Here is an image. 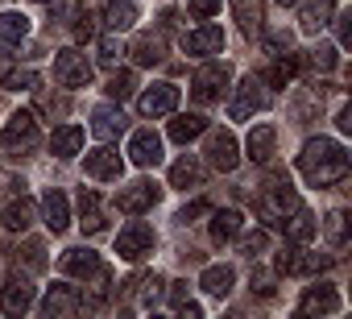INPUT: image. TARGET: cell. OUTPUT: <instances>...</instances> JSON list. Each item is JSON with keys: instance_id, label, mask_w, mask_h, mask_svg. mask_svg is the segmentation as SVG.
<instances>
[{"instance_id": "obj_37", "label": "cell", "mask_w": 352, "mask_h": 319, "mask_svg": "<svg viewBox=\"0 0 352 319\" xmlns=\"http://www.w3.org/2000/svg\"><path fill=\"white\" fill-rule=\"evenodd\" d=\"M323 228H327V241H331V245H344V241H348V216H344V212H331Z\"/></svg>"}, {"instance_id": "obj_50", "label": "cell", "mask_w": 352, "mask_h": 319, "mask_svg": "<svg viewBox=\"0 0 352 319\" xmlns=\"http://www.w3.org/2000/svg\"><path fill=\"white\" fill-rule=\"evenodd\" d=\"M9 71H13V58L0 50V87H5V79H9Z\"/></svg>"}, {"instance_id": "obj_21", "label": "cell", "mask_w": 352, "mask_h": 319, "mask_svg": "<svg viewBox=\"0 0 352 319\" xmlns=\"http://www.w3.org/2000/svg\"><path fill=\"white\" fill-rule=\"evenodd\" d=\"M274 145H278V129H274V124H257V129H249L245 149H249L253 162H270V157H274Z\"/></svg>"}, {"instance_id": "obj_19", "label": "cell", "mask_w": 352, "mask_h": 319, "mask_svg": "<svg viewBox=\"0 0 352 319\" xmlns=\"http://www.w3.org/2000/svg\"><path fill=\"white\" fill-rule=\"evenodd\" d=\"M327 265V257H319V253H307V249H286V253H278V270L282 274H315V270H323Z\"/></svg>"}, {"instance_id": "obj_42", "label": "cell", "mask_w": 352, "mask_h": 319, "mask_svg": "<svg viewBox=\"0 0 352 319\" xmlns=\"http://www.w3.org/2000/svg\"><path fill=\"white\" fill-rule=\"evenodd\" d=\"M116 58H120V42H116V38H104V42H100V63L112 67Z\"/></svg>"}, {"instance_id": "obj_22", "label": "cell", "mask_w": 352, "mask_h": 319, "mask_svg": "<svg viewBox=\"0 0 352 319\" xmlns=\"http://www.w3.org/2000/svg\"><path fill=\"white\" fill-rule=\"evenodd\" d=\"M83 307V298L71 290V286H54L50 294H46V302H42V315L46 319H54V315H75Z\"/></svg>"}, {"instance_id": "obj_18", "label": "cell", "mask_w": 352, "mask_h": 319, "mask_svg": "<svg viewBox=\"0 0 352 319\" xmlns=\"http://www.w3.org/2000/svg\"><path fill=\"white\" fill-rule=\"evenodd\" d=\"M42 216H46V228H50V232H63V228L71 224V204H67V195H63L58 187H50V191L42 195Z\"/></svg>"}, {"instance_id": "obj_36", "label": "cell", "mask_w": 352, "mask_h": 319, "mask_svg": "<svg viewBox=\"0 0 352 319\" xmlns=\"http://www.w3.org/2000/svg\"><path fill=\"white\" fill-rule=\"evenodd\" d=\"M133 87H137V75H133V71H116V75L108 79V96H112V100H129Z\"/></svg>"}, {"instance_id": "obj_34", "label": "cell", "mask_w": 352, "mask_h": 319, "mask_svg": "<svg viewBox=\"0 0 352 319\" xmlns=\"http://www.w3.org/2000/svg\"><path fill=\"white\" fill-rule=\"evenodd\" d=\"M232 9H236L245 34H257L261 30V0H232Z\"/></svg>"}, {"instance_id": "obj_40", "label": "cell", "mask_w": 352, "mask_h": 319, "mask_svg": "<svg viewBox=\"0 0 352 319\" xmlns=\"http://www.w3.org/2000/svg\"><path fill=\"white\" fill-rule=\"evenodd\" d=\"M191 17H216L220 13V0H187Z\"/></svg>"}, {"instance_id": "obj_35", "label": "cell", "mask_w": 352, "mask_h": 319, "mask_svg": "<svg viewBox=\"0 0 352 319\" xmlns=\"http://www.w3.org/2000/svg\"><path fill=\"white\" fill-rule=\"evenodd\" d=\"M162 54H166V50H162L157 38H137V42H133V58H137L141 67H157Z\"/></svg>"}, {"instance_id": "obj_20", "label": "cell", "mask_w": 352, "mask_h": 319, "mask_svg": "<svg viewBox=\"0 0 352 319\" xmlns=\"http://www.w3.org/2000/svg\"><path fill=\"white\" fill-rule=\"evenodd\" d=\"M278 228L286 232V241H294V245H307V241L315 236V228H319V224H315V216H311V212L298 204V208H294V212H290V216L278 224Z\"/></svg>"}, {"instance_id": "obj_11", "label": "cell", "mask_w": 352, "mask_h": 319, "mask_svg": "<svg viewBox=\"0 0 352 319\" xmlns=\"http://www.w3.org/2000/svg\"><path fill=\"white\" fill-rule=\"evenodd\" d=\"M344 302H340V290L331 286V282H319V286H311L307 294H302V302H298V315H336Z\"/></svg>"}, {"instance_id": "obj_38", "label": "cell", "mask_w": 352, "mask_h": 319, "mask_svg": "<svg viewBox=\"0 0 352 319\" xmlns=\"http://www.w3.org/2000/svg\"><path fill=\"white\" fill-rule=\"evenodd\" d=\"M336 58H340V54H336V46H327V42H323V46L311 54V67H319V71H331V67H336Z\"/></svg>"}, {"instance_id": "obj_46", "label": "cell", "mask_w": 352, "mask_h": 319, "mask_svg": "<svg viewBox=\"0 0 352 319\" xmlns=\"http://www.w3.org/2000/svg\"><path fill=\"white\" fill-rule=\"evenodd\" d=\"M25 183L17 179V175H9V170H0V195H9V191H21Z\"/></svg>"}, {"instance_id": "obj_24", "label": "cell", "mask_w": 352, "mask_h": 319, "mask_svg": "<svg viewBox=\"0 0 352 319\" xmlns=\"http://www.w3.org/2000/svg\"><path fill=\"white\" fill-rule=\"evenodd\" d=\"M91 133H96L100 141L120 137V133H124V112H116V108H96V112H91Z\"/></svg>"}, {"instance_id": "obj_33", "label": "cell", "mask_w": 352, "mask_h": 319, "mask_svg": "<svg viewBox=\"0 0 352 319\" xmlns=\"http://www.w3.org/2000/svg\"><path fill=\"white\" fill-rule=\"evenodd\" d=\"M298 71H302V58H298V54H286V58H278V63L270 67V75H265V79H270L274 87H286Z\"/></svg>"}, {"instance_id": "obj_29", "label": "cell", "mask_w": 352, "mask_h": 319, "mask_svg": "<svg viewBox=\"0 0 352 319\" xmlns=\"http://www.w3.org/2000/svg\"><path fill=\"white\" fill-rule=\"evenodd\" d=\"M212 216V241H232L245 224V216L236 208H224V212H208Z\"/></svg>"}, {"instance_id": "obj_47", "label": "cell", "mask_w": 352, "mask_h": 319, "mask_svg": "<svg viewBox=\"0 0 352 319\" xmlns=\"http://www.w3.org/2000/svg\"><path fill=\"white\" fill-rule=\"evenodd\" d=\"M187 302V282H170V307H183Z\"/></svg>"}, {"instance_id": "obj_51", "label": "cell", "mask_w": 352, "mask_h": 319, "mask_svg": "<svg viewBox=\"0 0 352 319\" xmlns=\"http://www.w3.org/2000/svg\"><path fill=\"white\" fill-rule=\"evenodd\" d=\"M278 5H282V9H286V5H298V0H278Z\"/></svg>"}, {"instance_id": "obj_28", "label": "cell", "mask_w": 352, "mask_h": 319, "mask_svg": "<svg viewBox=\"0 0 352 319\" xmlns=\"http://www.w3.org/2000/svg\"><path fill=\"white\" fill-rule=\"evenodd\" d=\"M232 282H236L232 265H208V270H204V278H199V286H204L212 298H224V294L232 290Z\"/></svg>"}, {"instance_id": "obj_3", "label": "cell", "mask_w": 352, "mask_h": 319, "mask_svg": "<svg viewBox=\"0 0 352 319\" xmlns=\"http://www.w3.org/2000/svg\"><path fill=\"white\" fill-rule=\"evenodd\" d=\"M38 145V116L34 112H13L9 124L0 129V149H34Z\"/></svg>"}, {"instance_id": "obj_9", "label": "cell", "mask_w": 352, "mask_h": 319, "mask_svg": "<svg viewBox=\"0 0 352 319\" xmlns=\"http://www.w3.org/2000/svg\"><path fill=\"white\" fill-rule=\"evenodd\" d=\"M265 104V91H261V79H241V87H236V96H232V104H228V116L232 120H249L257 108Z\"/></svg>"}, {"instance_id": "obj_48", "label": "cell", "mask_w": 352, "mask_h": 319, "mask_svg": "<svg viewBox=\"0 0 352 319\" xmlns=\"http://www.w3.org/2000/svg\"><path fill=\"white\" fill-rule=\"evenodd\" d=\"M336 124H340V133H352V108H348V104L340 108V116H336Z\"/></svg>"}, {"instance_id": "obj_13", "label": "cell", "mask_w": 352, "mask_h": 319, "mask_svg": "<svg viewBox=\"0 0 352 319\" xmlns=\"http://www.w3.org/2000/svg\"><path fill=\"white\" fill-rule=\"evenodd\" d=\"M30 307H34L30 278H9L5 286H0V311H5V315H25Z\"/></svg>"}, {"instance_id": "obj_45", "label": "cell", "mask_w": 352, "mask_h": 319, "mask_svg": "<svg viewBox=\"0 0 352 319\" xmlns=\"http://www.w3.org/2000/svg\"><path fill=\"white\" fill-rule=\"evenodd\" d=\"M261 249H265V232H253V236H245V241H241V253H249V257H253V253H261Z\"/></svg>"}, {"instance_id": "obj_43", "label": "cell", "mask_w": 352, "mask_h": 319, "mask_svg": "<svg viewBox=\"0 0 352 319\" xmlns=\"http://www.w3.org/2000/svg\"><path fill=\"white\" fill-rule=\"evenodd\" d=\"M208 212H212V204H204V199H199V204L183 208V212H179V220H183V224H195V220H199V216H208Z\"/></svg>"}, {"instance_id": "obj_49", "label": "cell", "mask_w": 352, "mask_h": 319, "mask_svg": "<svg viewBox=\"0 0 352 319\" xmlns=\"http://www.w3.org/2000/svg\"><path fill=\"white\" fill-rule=\"evenodd\" d=\"M270 50H290V34H270Z\"/></svg>"}, {"instance_id": "obj_12", "label": "cell", "mask_w": 352, "mask_h": 319, "mask_svg": "<svg viewBox=\"0 0 352 319\" xmlns=\"http://www.w3.org/2000/svg\"><path fill=\"white\" fill-rule=\"evenodd\" d=\"M179 108V87L174 83H153L141 100H137V112L141 116H166V112H174Z\"/></svg>"}, {"instance_id": "obj_14", "label": "cell", "mask_w": 352, "mask_h": 319, "mask_svg": "<svg viewBox=\"0 0 352 319\" xmlns=\"http://www.w3.org/2000/svg\"><path fill=\"white\" fill-rule=\"evenodd\" d=\"M120 170H124V162H120V153H116V149L100 145V149H91V153H87V179L112 183V179H120Z\"/></svg>"}, {"instance_id": "obj_2", "label": "cell", "mask_w": 352, "mask_h": 319, "mask_svg": "<svg viewBox=\"0 0 352 319\" xmlns=\"http://www.w3.org/2000/svg\"><path fill=\"white\" fill-rule=\"evenodd\" d=\"M294 208H298V195H294V187H290V179H286V175H278V179L265 187V195L257 199V216H261L270 228H278Z\"/></svg>"}, {"instance_id": "obj_26", "label": "cell", "mask_w": 352, "mask_h": 319, "mask_svg": "<svg viewBox=\"0 0 352 319\" xmlns=\"http://www.w3.org/2000/svg\"><path fill=\"white\" fill-rule=\"evenodd\" d=\"M199 133H208V120H204L199 112H187V116H174V120H170V141H179V145L195 141Z\"/></svg>"}, {"instance_id": "obj_32", "label": "cell", "mask_w": 352, "mask_h": 319, "mask_svg": "<svg viewBox=\"0 0 352 319\" xmlns=\"http://www.w3.org/2000/svg\"><path fill=\"white\" fill-rule=\"evenodd\" d=\"M25 34H30L25 13H0V42H21Z\"/></svg>"}, {"instance_id": "obj_27", "label": "cell", "mask_w": 352, "mask_h": 319, "mask_svg": "<svg viewBox=\"0 0 352 319\" xmlns=\"http://www.w3.org/2000/svg\"><path fill=\"white\" fill-rule=\"evenodd\" d=\"M79 212H83V220H79V224H83V232H91V236H96V232H104V228H108V220H104V212H100V195H96V191H87V187H83V195H79Z\"/></svg>"}, {"instance_id": "obj_23", "label": "cell", "mask_w": 352, "mask_h": 319, "mask_svg": "<svg viewBox=\"0 0 352 319\" xmlns=\"http://www.w3.org/2000/svg\"><path fill=\"white\" fill-rule=\"evenodd\" d=\"M79 149H83V129H79V124L54 129V137H50V153H54V157H63V162H67V157H75Z\"/></svg>"}, {"instance_id": "obj_8", "label": "cell", "mask_w": 352, "mask_h": 319, "mask_svg": "<svg viewBox=\"0 0 352 319\" xmlns=\"http://www.w3.org/2000/svg\"><path fill=\"white\" fill-rule=\"evenodd\" d=\"M208 162L220 170V175H228V170H236V162H241V153H236V137L228 133V129H216L212 137H208Z\"/></svg>"}, {"instance_id": "obj_16", "label": "cell", "mask_w": 352, "mask_h": 319, "mask_svg": "<svg viewBox=\"0 0 352 319\" xmlns=\"http://www.w3.org/2000/svg\"><path fill=\"white\" fill-rule=\"evenodd\" d=\"M224 46V30L220 25H199L191 34H183V50L187 54H220Z\"/></svg>"}, {"instance_id": "obj_25", "label": "cell", "mask_w": 352, "mask_h": 319, "mask_svg": "<svg viewBox=\"0 0 352 319\" xmlns=\"http://www.w3.org/2000/svg\"><path fill=\"white\" fill-rule=\"evenodd\" d=\"M137 21V5H133V0H104V25L108 30H129Z\"/></svg>"}, {"instance_id": "obj_41", "label": "cell", "mask_w": 352, "mask_h": 319, "mask_svg": "<svg viewBox=\"0 0 352 319\" xmlns=\"http://www.w3.org/2000/svg\"><path fill=\"white\" fill-rule=\"evenodd\" d=\"M157 286H162V278H157V274L141 278V290H137V294H141V302H145V307H149V302H157Z\"/></svg>"}, {"instance_id": "obj_39", "label": "cell", "mask_w": 352, "mask_h": 319, "mask_svg": "<svg viewBox=\"0 0 352 319\" xmlns=\"http://www.w3.org/2000/svg\"><path fill=\"white\" fill-rule=\"evenodd\" d=\"M25 261H30V270H46V245L42 241H30L25 245Z\"/></svg>"}, {"instance_id": "obj_17", "label": "cell", "mask_w": 352, "mask_h": 319, "mask_svg": "<svg viewBox=\"0 0 352 319\" xmlns=\"http://www.w3.org/2000/svg\"><path fill=\"white\" fill-rule=\"evenodd\" d=\"M34 220H38V204L25 199V195H21V199H9L5 212H0V224H5L9 232H25Z\"/></svg>"}, {"instance_id": "obj_1", "label": "cell", "mask_w": 352, "mask_h": 319, "mask_svg": "<svg viewBox=\"0 0 352 319\" xmlns=\"http://www.w3.org/2000/svg\"><path fill=\"white\" fill-rule=\"evenodd\" d=\"M298 170H302V179H307L311 187H331V183H340V179L348 175V153H344L340 141L315 137V141H307L302 153H298Z\"/></svg>"}, {"instance_id": "obj_7", "label": "cell", "mask_w": 352, "mask_h": 319, "mask_svg": "<svg viewBox=\"0 0 352 319\" xmlns=\"http://www.w3.org/2000/svg\"><path fill=\"white\" fill-rule=\"evenodd\" d=\"M149 249H153V228H149L145 220H133V224L120 228V236H116V253H120L124 261H141Z\"/></svg>"}, {"instance_id": "obj_10", "label": "cell", "mask_w": 352, "mask_h": 319, "mask_svg": "<svg viewBox=\"0 0 352 319\" xmlns=\"http://www.w3.org/2000/svg\"><path fill=\"white\" fill-rule=\"evenodd\" d=\"M58 270L67 274V278H100L104 274V261H100V253H91V249H67L63 253V261H58Z\"/></svg>"}, {"instance_id": "obj_31", "label": "cell", "mask_w": 352, "mask_h": 319, "mask_svg": "<svg viewBox=\"0 0 352 319\" xmlns=\"http://www.w3.org/2000/svg\"><path fill=\"white\" fill-rule=\"evenodd\" d=\"M199 179H204V170H199L195 157H183V162H174V166H170V187H179V191L199 187Z\"/></svg>"}, {"instance_id": "obj_30", "label": "cell", "mask_w": 352, "mask_h": 319, "mask_svg": "<svg viewBox=\"0 0 352 319\" xmlns=\"http://www.w3.org/2000/svg\"><path fill=\"white\" fill-rule=\"evenodd\" d=\"M331 21V0H302V30L319 34Z\"/></svg>"}, {"instance_id": "obj_5", "label": "cell", "mask_w": 352, "mask_h": 319, "mask_svg": "<svg viewBox=\"0 0 352 319\" xmlns=\"http://www.w3.org/2000/svg\"><path fill=\"white\" fill-rule=\"evenodd\" d=\"M157 199H162V187L149 183V179H137V183L120 187V195H116V212H124V216H141V212H149Z\"/></svg>"}, {"instance_id": "obj_44", "label": "cell", "mask_w": 352, "mask_h": 319, "mask_svg": "<svg viewBox=\"0 0 352 319\" xmlns=\"http://www.w3.org/2000/svg\"><path fill=\"white\" fill-rule=\"evenodd\" d=\"M54 13H58L67 25H75V17H79V5H75V0H58V5H54Z\"/></svg>"}, {"instance_id": "obj_6", "label": "cell", "mask_w": 352, "mask_h": 319, "mask_svg": "<svg viewBox=\"0 0 352 319\" xmlns=\"http://www.w3.org/2000/svg\"><path fill=\"white\" fill-rule=\"evenodd\" d=\"M54 79H58L63 87H87V83H91V63H87V54H79V50H58V58H54Z\"/></svg>"}, {"instance_id": "obj_15", "label": "cell", "mask_w": 352, "mask_h": 319, "mask_svg": "<svg viewBox=\"0 0 352 319\" xmlns=\"http://www.w3.org/2000/svg\"><path fill=\"white\" fill-rule=\"evenodd\" d=\"M129 157H133L137 166H157V162H162V137H157L153 129L133 133V141H129Z\"/></svg>"}, {"instance_id": "obj_4", "label": "cell", "mask_w": 352, "mask_h": 319, "mask_svg": "<svg viewBox=\"0 0 352 319\" xmlns=\"http://www.w3.org/2000/svg\"><path fill=\"white\" fill-rule=\"evenodd\" d=\"M228 79H232V71H228L224 63H208V67L195 71V79H191V96H195L199 104H212V100L224 96Z\"/></svg>"}]
</instances>
